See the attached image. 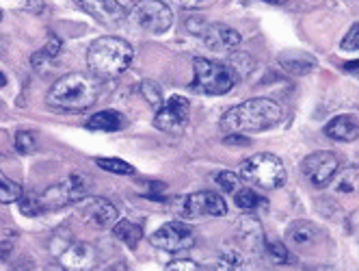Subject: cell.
<instances>
[{"mask_svg":"<svg viewBox=\"0 0 359 271\" xmlns=\"http://www.w3.org/2000/svg\"><path fill=\"white\" fill-rule=\"evenodd\" d=\"M22 193H24V189L18 183H13V180L3 176V180H0V204H13V202H18L22 198Z\"/></svg>","mask_w":359,"mask_h":271,"instance_id":"29","label":"cell"},{"mask_svg":"<svg viewBox=\"0 0 359 271\" xmlns=\"http://www.w3.org/2000/svg\"><path fill=\"white\" fill-rule=\"evenodd\" d=\"M333 189L340 195H353L359 193V167H348V169H338L336 178H333Z\"/></svg>","mask_w":359,"mask_h":271,"instance_id":"22","label":"cell"},{"mask_svg":"<svg viewBox=\"0 0 359 271\" xmlns=\"http://www.w3.org/2000/svg\"><path fill=\"white\" fill-rule=\"evenodd\" d=\"M284 117V109L271 98H251V100H245L234 109H229L221 117V128L225 133L253 135L279 126Z\"/></svg>","mask_w":359,"mask_h":271,"instance_id":"1","label":"cell"},{"mask_svg":"<svg viewBox=\"0 0 359 271\" xmlns=\"http://www.w3.org/2000/svg\"><path fill=\"white\" fill-rule=\"evenodd\" d=\"M344 70H353V72H355V70H359V61H353V63H346V65H344Z\"/></svg>","mask_w":359,"mask_h":271,"instance_id":"39","label":"cell"},{"mask_svg":"<svg viewBox=\"0 0 359 271\" xmlns=\"http://www.w3.org/2000/svg\"><path fill=\"white\" fill-rule=\"evenodd\" d=\"M59 55H61V39H57L55 35H50L48 44L41 48V51H37L33 55L31 63H33L35 70H46V67H50L59 59Z\"/></svg>","mask_w":359,"mask_h":271,"instance_id":"21","label":"cell"},{"mask_svg":"<svg viewBox=\"0 0 359 271\" xmlns=\"http://www.w3.org/2000/svg\"><path fill=\"white\" fill-rule=\"evenodd\" d=\"M234 237L241 243V248L247 250L249 254H260L262 252L264 230H262L260 219L255 217V215L245 213L243 217L236 219V224H234Z\"/></svg>","mask_w":359,"mask_h":271,"instance_id":"14","label":"cell"},{"mask_svg":"<svg viewBox=\"0 0 359 271\" xmlns=\"http://www.w3.org/2000/svg\"><path fill=\"white\" fill-rule=\"evenodd\" d=\"M0 20H3V11H0Z\"/></svg>","mask_w":359,"mask_h":271,"instance_id":"42","label":"cell"},{"mask_svg":"<svg viewBox=\"0 0 359 271\" xmlns=\"http://www.w3.org/2000/svg\"><path fill=\"white\" fill-rule=\"evenodd\" d=\"M87 191L89 183L83 174H69L61 185H53L41 193L43 211H59L69 204L83 202L87 198Z\"/></svg>","mask_w":359,"mask_h":271,"instance_id":"7","label":"cell"},{"mask_svg":"<svg viewBox=\"0 0 359 271\" xmlns=\"http://www.w3.org/2000/svg\"><path fill=\"white\" fill-rule=\"evenodd\" d=\"M135 59L133 46L119 37H100L87 51V65L97 79H117Z\"/></svg>","mask_w":359,"mask_h":271,"instance_id":"3","label":"cell"},{"mask_svg":"<svg viewBox=\"0 0 359 271\" xmlns=\"http://www.w3.org/2000/svg\"><path fill=\"white\" fill-rule=\"evenodd\" d=\"M113 234H115L121 243H126L128 248H137L139 241L143 239V228H141L139 224H133V221L123 219V221H115Z\"/></svg>","mask_w":359,"mask_h":271,"instance_id":"23","label":"cell"},{"mask_svg":"<svg viewBox=\"0 0 359 271\" xmlns=\"http://www.w3.org/2000/svg\"><path fill=\"white\" fill-rule=\"evenodd\" d=\"M245 256L238 250H223L217 258V269L229 271V269H243Z\"/></svg>","mask_w":359,"mask_h":271,"instance_id":"30","label":"cell"},{"mask_svg":"<svg viewBox=\"0 0 359 271\" xmlns=\"http://www.w3.org/2000/svg\"><path fill=\"white\" fill-rule=\"evenodd\" d=\"M20 204V213L27 217H37L43 213V204H41V195L37 193H22V198L18 200Z\"/></svg>","mask_w":359,"mask_h":271,"instance_id":"27","label":"cell"},{"mask_svg":"<svg viewBox=\"0 0 359 271\" xmlns=\"http://www.w3.org/2000/svg\"><path fill=\"white\" fill-rule=\"evenodd\" d=\"M262 256L269 265H284L288 260V250L277 241H266L262 245Z\"/></svg>","mask_w":359,"mask_h":271,"instance_id":"26","label":"cell"},{"mask_svg":"<svg viewBox=\"0 0 359 271\" xmlns=\"http://www.w3.org/2000/svg\"><path fill=\"white\" fill-rule=\"evenodd\" d=\"M11 248H13L11 241H3V243H0V260H5L11 254Z\"/></svg>","mask_w":359,"mask_h":271,"instance_id":"38","label":"cell"},{"mask_svg":"<svg viewBox=\"0 0 359 271\" xmlns=\"http://www.w3.org/2000/svg\"><path fill=\"white\" fill-rule=\"evenodd\" d=\"M74 3L107 29H119L128 20V11L117 0H74Z\"/></svg>","mask_w":359,"mask_h":271,"instance_id":"13","label":"cell"},{"mask_svg":"<svg viewBox=\"0 0 359 271\" xmlns=\"http://www.w3.org/2000/svg\"><path fill=\"white\" fill-rule=\"evenodd\" d=\"M223 143H227V145H247V143H249V139H247V135L232 133L229 137H225V139H223Z\"/></svg>","mask_w":359,"mask_h":271,"instance_id":"36","label":"cell"},{"mask_svg":"<svg viewBox=\"0 0 359 271\" xmlns=\"http://www.w3.org/2000/svg\"><path fill=\"white\" fill-rule=\"evenodd\" d=\"M126 121L128 119L119 111H100L87 121V128L100 133H117L126 126Z\"/></svg>","mask_w":359,"mask_h":271,"instance_id":"20","label":"cell"},{"mask_svg":"<svg viewBox=\"0 0 359 271\" xmlns=\"http://www.w3.org/2000/svg\"><path fill=\"white\" fill-rule=\"evenodd\" d=\"M325 135L333 141L351 143V141L359 139V124L351 115H338L325 126Z\"/></svg>","mask_w":359,"mask_h":271,"instance_id":"18","label":"cell"},{"mask_svg":"<svg viewBox=\"0 0 359 271\" xmlns=\"http://www.w3.org/2000/svg\"><path fill=\"white\" fill-rule=\"evenodd\" d=\"M151 245L158 250L177 254V252H187L195 245V232L191 226H187L184 221H167L156 232L149 237Z\"/></svg>","mask_w":359,"mask_h":271,"instance_id":"10","label":"cell"},{"mask_svg":"<svg viewBox=\"0 0 359 271\" xmlns=\"http://www.w3.org/2000/svg\"><path fill=\"white\" fill-rule=\"evenodd\" d=\"M0 53H3V46H0Z\"/></svg>","mask_w":359,"mask_h":271,"instance_id":"43","label":"cell"},{"mask_svg":"<svg viewBox=\"0 0 359 271\" xmlns=\"http://www.w3.org/2000/svg\"><path fill=\"white\" fill-rule=\"evenodd\" d=\"M97 95H100V83L95 81V77L72 72L61 77L50 87L46 95V105L55 111L81 113L97 103Z\"/></svg>","mask_w":359,"mask_h":271,"instance_id":"2","label":"cell"},{"mask_svg":"<svg viewBox=\"0 0 359 271\" xmlns=\"http://www.w3.org/2000/svg\"><path fill=\"white\" fill-rule=\"evenodd\" d=\"M279 65L284 67L290 74H297V77H303V74H310L318 67L316 59L307 53H284L279 57Z\"/></svg>","mask_w":359,"mask_h":271,"instance_id":"19","label":"cell"},{"mask_svg":"<svg viewBox=\"0 0 359 271\" xmlns=\"http://www.w3.org/2000/svg\"><path fill=\"white\" fill-rule=\"evenodd\" d=\"M340 169V159L333 154V152H312L310 157H305L301 163V171L303 176L307 178L312 187L316 189H325L333 183Z\"/></svg>","mask_w":359,"mask_h":271,"instance_id":"11","label":"cell"},{"mask_svg":"<svg viewBox=\"0 0 359 271\" xmlns=\"http://www.w3.org/2000/svg\"><path fill=\"white\" fill-rule=\"evenodd\" d=\"M187 27L193 35L201 39V44L212 53H232L241 46V33L225 24H206L201 20H189Z\"/></svg>","mask_w":359,"mask_h":271,"instance_id":"6","label":"cell"},{"mask_svg":"<svg viewBox=\"0 0 359 271\" xmlns=\"http://www.w3.org/2000/svg\"><path fill=\"white\" fill-rule=\"evenodd\" d=\"M342 51H346V53L359 51V24H353V29L344 35V39H342Z\"/></svg>","mask_w":359,"mask_h":271,"instance_id":"34","label":"cell"},{"mask_svg":"<svg viewBox=\"0 0 359 271\" xmlns=\"http://www.w3.org/2000/svg\"><path fill=\"white\" fill-rule=\"evenodd\" d=\"M15 150L20 154H24V157L33 154L37 150V137H35V133H31V131H20L15 135Z\"/></svg>","mask_w":359,"mask_h":271,"instance_id":"32","label":"cell"},{"mask_svg":"<svg viewBox=\"0 0 359 271\" xmlns=\"http://www.w3.org/2000/svg\"><path fill=\"white\" fill-rule=\"evenodd\" d=\"M229 67H232L238 77H245V74H249L251 70H253V59H251V55H241V53H229V57H227V61H225Z\"/></svg>","mask_w":359,"mask_h":271,"instance_id":"31","label":"cell"},{"mask_svg":"<svg viewBox=\"0 0 359 271\" xmlns=\"http://www.w3.org/2000/svg\"><path fill=\"white\" fill-rule=\"evenodd\" d=\"M97 167L104 169V171H111V174H117V176H133L135 174V167L128 163V161H121V159H107V157H100L95 159Z\"/></svg>","mask_w":359,"mask_h":271,"instance_id":"25","label":"cell"},{"mask_svg":"<svg viewBox=\"0 0 359 271\" xmlns=\"http://www.w3.org/2000/svg\"><path fill=\"white\" fill-rule=\"evenodd\" d=\"M169 271H175V269H189V271H197V265L193 260H173L167 265Z\"/></svg>","mask_w":359,"mask_h":271,"instance_id":"35","label":"cell"},{"mask_svg":"<svg viewBox=\"0 0 359 271\" xmlns=\"http://www.w3.org/2000/svg\"><path fill=\"white\" fill-rule=\"evenodd\" d=\"M191 117V103L184 95H171L169 100L156 111V117H154V126L163 133L169 135H180Z\"/></svg>","mask_w":359,"mask_h":271,"instance_id":"12","label":"cell"},{"mask_svg":"<svg viewBox=\"0 0 359 271\" xmlns=\"http://www.w3.org/2000/svg\"><path fill=\"white\" fill-rule=\"evenodd\" d=\"M193 72H195L193 85L197 87V91L208 93V95H223L227 91H232L234 85L238 83V74L227 63H221V61L195 59Z\"/></svg>","mask_w":359,"mask_h":271,"instance_id":"5","label":"cell"},{"mask_svg":"<svg viewBox=\"0 0 359 271\" xmlns=\"http://www.w3.org/2000/svg\"><path fill=\"white\" fill-rule=\"evenodd\" d=\"M234 202H236L238 209H243L247 213H253V211H258V209H266L269 206V202L262 198V195H258L251 189H238L236 195H234Z\"/></svg>","mask_w":359,"mask_h":271,"instance_id":"24","label":"cell"},{"mask_svg":"<svg viewBox=\"0 0 359 271\" xmlns=\"http://www.w3.org/2000/svg\"><path fill=\"white\" fill-rule=\"evenodd\" d=\"M0 180H3V174H0Z\"/></svg>","mask_w":359,"mask_h":271,"instance_id":"44","label":"cell"},{"mask_svg":"<svg viewBox=\"0 0 359 271\" xmlns=\"http://www.w3.org/2000/svg\"><path fill=\"white\" fill-rule=\"evenodd\" d=\"M180 219H203V217H225L227 204L219 193L199 191L189 193L177 202Z\"/></svg>","mask_w":359,"mask_h":271,"instance_id":"8","label":"cell"},{"mask_svg":"<svg viewBox=\"0 0 359 271\" xmlns=\"http://www.w3.org/2000/svg\"><path fill=\"white\" fill-rule=\"evenodd\" d=\"M241 178H245L247 183L260 187L264 191H273V189H279L286 185L288 174H286L284 163H281L275 154L260 152V154L249 157L243 163Z\"/></svg>","mask_w":359,"mask_h":271,"instance_id":"4","label":"cell"},{"mask_svg":"<svg viewBox=\"0 0 359 271\" xmlns=\"http://www.w3.org/2000/svg\"><path fill=\"white\" fill-rule=\"evenodd\" d=\"M323 232L316 224H312V221L307 219H297L292 221V224L288 226L286 230V241L288 245H292V248L297 250H312L318 245Z\"/></svg>","mask_w":359,"mask_h":271,"instance_id":"16","label":"cell"},{"mask_svg":"<svg viewBox=\"0 0 359 271\" xmlns=\"http://www.w3.org/2000/svg\"><path fill=\"white\" fill-rule=\"evenodd\" d=\"M171 3H175V5H180L182 9H197L203 0H171Z\"/></svg>","mask_w":359,"mask_h":271,"instance_id":"37","label":"cell"},{"mask_svg":"<svg viewBox=\"0 0 359 271\" xmlns=\"http://www.w3.org/2000/svg\"><path fill=\"white\" fill-rule=\"evenodd\" d=\"M139 89H141V95L145 98V103H147L151 109H156V111H158V109L165 105V103H163V89H161L156 83H154V81H143Z\"/></svg>","mask_w":359,"mask_h":271,"instance_id":"28","label":"cell"},{"mask_svg":"<svg viewBox=\"0 0 359 271\" xmlns=\"http://www.w3.org/2000/svg\"><path fill=\"white\" fill-rule=\"evenodd\" d=\"M61 265L72 271H85L95 267V254L87 243H69L59 252Z\"/></svg>","mask_w":359,"mask_h":271,"instance_id":"17","label":"cell"},{"mask_svg":"<svg viewBox=\"0 0 359 271\" xmlns=\"http://www.w3.org/2000/svg\"><path fill=\"white\" fill-rule=\"evenodd\" d=\"M5 85H7V77H5L3 72H0V87H5Z\"/></svg>","mask_w":359,"mask_h":271,"instance_id":"40","label":"cell"},{"mask_svg":"<svg viewBox=\"0 0 359 271\" xmlns=\"http://www.w3.org/2000/svg\"><path fill=\"white\" fill-rule=\"evenodd\" d=\"M264 3H271V5H284L286 0H264Z\"/></svg>","mask_w":359,"mask_h":271,"instance_id":"41","label":"cell"},{"mask_svg":"<svg viewBox=\"0 0 359 271\" xmlns=\"http://www.w3.org/2000/svg\"><path fill=\"white\" fill-rule=\"evenodd\" d=\"M215 183L221 187V191L225 193H236L241 189V178L234 174V171H219Z\"/></svg>","mask_w":359,"mask_h":271,"instance_id":"33","label":"cell"},{"mask_svg":"<svg viewBox=\"0 0 359 271\" xmlns=\"http://www.w3.org/2000/svg\"><path fill=\"white\" fill-rule=\"evenodd\" d=\"M133 20L137 22V27L161 35L171 29L173 24V11L163 3V0H139L133 9Z\"/></svg>","mask_w":359,"mask_h":271,"instance_id":"9","label":"cell"},{"mask_svg":"<svg viewBox=\"0 0 359 271\" xmlns=\"http://www.w3.org/2000/svg\"><path fill=\"white\" fill-rule=\"evenodd\" d=\"M81 217L85 221H89V224H93L95 228H111L115 226V221L119 217L115 204H111L109 200L104 198H89L83 202L81 206Z\"/></svg>","mask_w":359,"mask_h":271,"instance_id":"15","label":"cell"}]
</instances>
